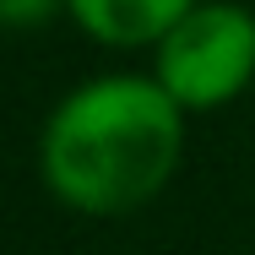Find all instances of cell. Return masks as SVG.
I'll use <instances>...</instances> for the list:
<instances>
[{"instance_id": "6da1fadb", "label": "cell", "mask_w": 255, "mask_h": 255, "mask_svg": "<svg viewBox=\"0 0 255 255\" xmlns=\"http://www.w3.org/2000/svg\"><path fill=\"white\" fill-rule=\"evenodd\" d=\"M185 152V109L157 76H98L44 125V179L65 206L114 217L152 201Z\"/></svg>"}, {"instance_id": "7a4b0ae2", "label": "cell", "mask_w": 255, "mask_h": 255, "mask_svg": "<svg viewBox=\"0 0 255 255\" xmlns=\"http://www.w3.org/2000/svg\"><path fill=\"white\" fill-rule=\"evenodd\" d=\"M255 76V11L234 0H201L157 44V82L179 109L234 103Z\"/></svg>"}, {"instance_id": "3957f363", "label": "cell", "mask_w": 255, "mask_h": 255, "mask_svg": "<svg viewBox=\"0 0 255 255\" xmlns=\"http://www.w3.org/2000/svg\"><path fill=\"white\" fill-rule=\"evenodd\" d=\"M201 0H65V11L109 49H136V44H163L179 16H190Z\"/></svg>"}, {"instance_id": "277c9868", "label": "cell", "mask_w": 255, "mask_h": 255, "mask_svg": "<svg viewBox=\"0 0 255 255\" xmlns=\"http://www.w3.org/2000/svg\"><path fill=\"white\" fill-rule=\"evenodd\" d=\"M60 5H65V0H0V16H5L11 27H38V22H49Z\"/></svg>"}]
</instances>
